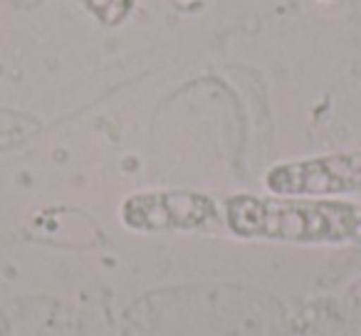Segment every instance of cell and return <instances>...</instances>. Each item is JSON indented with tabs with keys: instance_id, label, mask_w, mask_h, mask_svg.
Segmentation results:
<instances>
[{
	"instance_id": "6da1fadb",
	"label": "cell",
	"mask_w": 361,
	"mask_h": 336,
	"mask_svg": "<svg viewBox=\"0 0 361 336\" xmlns=\"http://www.w3.org/2000/svg\"><path fill=\"white\" fill-rule=\"evenodd\" d=\"M228 230L247 240H282L302 245L361 242V206L331 198L233 196L223 208Z\"/></svg>"
},
{
	"instance_id": "7a4b0ae2",
	"label": "cell",
	"mask_w": 361,
	"mask_h": 336,
	"mask_svg": "<svg viewBox=\"0 0 361 336\" xmlns=\"http://www.w3.org/2000/svg\"><path fill=\"white\" fill-rule=\"evenodd\" d=\"M121 223L136 232H191L221 223L216 198L196 191L134 193L121 206Z\"/></svg>"
},
{
	"instance_id": "3957f363",
	"label": "cell",
	"mask_w": 361,
	"mask_h": 336,
	"mask_svg": "<svg viewBox=\"0 0 361 336\" xmlns=\"http://www.w3.org/2000/svg\"><path fill=\"white\" fill-rule=\"evenodd\" d=\"M265 188L272 196L302 198L361 193V151L277 163L265 173Z\"/></svg>"
},
{
	"instance_id": "277c9868",
	"label": "cell",
	"mask_w": 361,
	"mask_h": 336,
	"mask_svg": "<svg viewBox=\"0 0 361 336\" xmlns=\"http://www.w3.org/2000/svg\"><path fill=\"white\" fill-rule=\"evenodd\" d=\"M326 3H329V0H326Z\"/></svg>"
}]
</instances>
